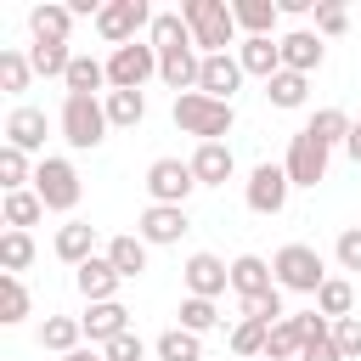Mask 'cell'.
<instances>
[{
	"label": "cell",
	"instance_id": "cell-41",
	"mask_svg": "<svg viewBox=\"0 0 361 361\" xmlns=\"http://www.w3.org/2000/svg\"><path fill=\"white\" fill-rule=\"evenodd\" d=\"M175 316H180V327H186V333H197V338L220 327V305H214V299H192V293H186Z\"/></svg>",
	"mask_w": 361,
	"mask_h": 361
},
{
	"label": "cell",
	"instance_id": "cell-48",
	"mask_svg": "<svg viewBox=\"0 0 361 361\" xmlns=\"http://www.w3.org/2000/svg\"><path fill=\"white\" fill-rule=\"evenodd\" d=\"M299 361H344V355H338V344H333V333H322V338H305V350H299Z\"/></svg>",
	"mask_w": 361,
	"mask_h": 361
},
{
	"label": "cell",
	"instance_id": "cell-47",
	"mask_svg": "<svg viewBox=\"0 0 361 361\" xmlns=\"http://www.w3.org/2000/svg\"><path fill=\"white\" fill-rule=\"evenodd\" d=\"M102 361H147V344H141V333H118L113 344H102Z\"/></svg>",
	"mask_w": 361,
	"mask_h": 361
},
{
	"label": "cell",
	"instance_id": "cell-24",
	"mask_svg": "<svg viewBox=\"0 0 361 361\" xmlns=\"http://www.w3.org/2000/svg\"><path fill=\"white\" fill-rule=\"evenodd\" d=\"M107 259H113V271L124 276V282H135V276H147V243L135 237V231H124V237H107V248H102Z\"/></svg>",
	"mask_w": 361,
	"mask_h": 361
},
{
	"label": "cell",
	"instance_id": "cell-42",
	"mask_svg": "<svg viewBox=\"0 0 361 361\" xmlns=\"http://www.w3.org/2000/svg\"><path fill=\"white\" fill-rule=\"evenodd\" d=\"M0 265H6V276H23L34 265V237L28 231H6L0 237Z\"/></svg>",
	"mask_w": 361,
	"mask_h": 361
},
{
	"label": "cell",
	"instance_id": "cell-29",
	"mask_svg": "<svg viewBox=\"0 0 361 361\" xmlns=\"http://www.w3.org/2000/svg\"><path fill=\"white\" fill-rule=\"evenodd\" d=\"M102 107H107V124L113 130H135L147 118V90H107Z\"/></svg>",
	"mask_w": 361,
	"mask_h": 361
},
{
	"label": "cell",
	"instance_id": "cell-19",
	"mask_svg": "<svg viewBox=\"0 0 361 361\" xmlns=\"http://www.w3.org/2000/svg\"><path fill=\"white\" fill-rule=\"evenodd\" d=\"M51 248H56V259L62 265H85V259H96V226L90 220H68V226H56V237H51Z\"/></svg>",
	"mask_w": 361,
	"mask_h": 361
},
{
	"label": "cell",
	"instance_id": "cell-26",
	"mask_svg": "<svg viewBox=\"0 0 361 361\" xmlns=\"http://www.w3.org/2000/svg\"><path fill=\"white\" fill-rule=\"evenodd\" d=\"M39 350H56V355L85 350V327H79V316H45V322H39Z\"/></svg>",
	"mask_w": 361,
	"mask_h": 361
},
{
	"label": "cell",
	"instance_id": "cell-5",
	"mask_svg": "<svg viewBox=\"0 0 361 361\" xmlns=\"http://www.w3.org/2000/svg\"><path fill=\"white\" fill-rule=\"evenodd\" d=\"M34 192H39V203H45L51 214H73V209H79V197H85V180H79L73 158L45 152V158H39V169H34Z\"/></svg>",
	"mask_w": 361,
	"mask_h": 361
},
{
	"label": "cell",
	"instance_id": "cell-43",
	"mask_svg": "<svg viewBox=\"0 0 361 361\" xmlns=\"http://www.w3.org/2000/svg\"><path fill=\"white\" fill-rule=\"evenodd\" d=\"M243 305V316L248 322H265V327H276L288 310H282V288H271V293H254V299H237Z\"/></svg>",
	"mask_w": 361,
	"mask_h": 361
},
{
	"label": "cell",
	"instance_id": "cell-1",
	"mask_svg": "<svg viewBox=\"0 0 361 361\" xmlns=\"http://www.w3.org/2000/svg\"><path fill=\"white\" fill-rule=\"evenodd\" d=\"M180 17H186V28H192V39H197L203 56H220V51L243 45L237 17H231L226 0H180Z\"/></svg>",
	"mask_w": 361,
	"mask_h": 361
},
{
	"label": "cell",
	"instance_id": "cell-22",
	"mask_svg": "<svg viewBox=\"0 0 361 361\" xmlns=\"http://www.w3.org/2000/svg\"><path fill=\"white\" fill-rule=\"evenodd\" d=\"M271 288H276L271 259H259V254H237L231 259V293L237 299H254V293H271Z\"/></svg>",
	"mask_w": 361,
	"mask_h": 361
},
{
	"label": "cell",
	"instance_id": "cell-37",
	"mask_svg": "<svg viewBox=\"0 0 361 361\" xmlns=\"http://www.w3.org/2000/svg\"><path fill=\"white\" fill-rule=\"evenodd\" d=\"M316 310H322L327 322H344V316L355 310V288H350L344 276H327V282H322V293H316Z\"/></svg>",
	"mask_w": 361,
	"mask_h": 361
},
{
	"label": "cell",
	"instance_id": "cell-11",
	"mask_svg": "<svg viewBox=\"0 0 361 361\" xmlns=\"http://www.w3.org/2000/svg\"><path fill=\"white\" fill-rule=\"evenodd\" d=\"M186 231H192V220H186V209H175V203H147L141 220H135V237H141L147 248H169V243H180Z\"/></svg>",
	"mask_w": 361,
	"mask_h": 361
},
{
	"label": "cell",
	"instance_id": "cell-49",
	"mask_svg": "<svg viewBox=\"0 0 361 361\" xmlns=\"http://www.w3.org/2000/svg\"><path fill=\"white\" fill-rule=\"evenodd\" d=\"M316 6H322V0H276L282 17H305V11H316Z\"/></svg>",
	"mask_w": 361,
	"mask_h": 361
},
{
	"label": "cell",
	"instance_id": "cell-40",
	"mask_svg": "<svg viewBox=\"0 0 361 361\" xmlns=\"http://www.w3.org/2000/svg\"><path fill=\"white\" fill-rule=\"evenodd\" d=\"M34 169H39V164H28V152L0 147V186H6V192H28V186H34Z\"/></svg>",
	"mask_w": 361,
	"mask_h": 361
},
{
	"label": "cell",
	"instance_id": "cell-39",
	"mask_svg": "<svg viewBox=\"0 0 361 361\" xmlns=\"http://www.w3.org/2000/svg\"><path fill=\"white\" fill-rule=\"evenodd\" d=\"M34 85V62H28V51H0V90L6 96H23Z\"/></svg>",
	"mask_w": 361,
	"mask_h": 361
},
{
	"label": "cell",
	"instance_id": "cell-31",
	"mask_svg": "<svg viewBox=\"0 0 361 361\" xmlns=\"http://www.w3.org/2000/svg\"><path fill=\"white\" fill-rule=\"evenodd\" d=\"M265 102H271V107H282V113H293V107H305V102H310V79L282 68L276 79H265Z\"/></svg>",
	"mask_w": 361,
	"mask_h": 361
},
{
	"label": "cell",
	"instance_id": "cell-21",
	"mask_svg": "<svg viewBox=\"0 0 361 361\" xmlns=\"http://www.w3.org/2000/svg\"><path fill=\"white\" fill-rule=\"evenodd\" d=\"M231 17H237V34L243 39H276V0H231Z\"/></svg>",
	"mask_w": 361,
	"mask_h": 361
},
{
	"label": "cell",
	"instance_id": "cell-10",
	"mask_svg": "<svg viewBox=\"0 0 361 361\" xmlns=\"http://www.w3.org/2000/svg\"><path fill=\"white\" fill-rule=\"evenodd\" d=\"M327 158H333V147L316 141L310 130H299V135H288V158H282V169H288L293 186H316V180H327Z\"/></svg>",
	"mask_w": 361,
	"mask_h": 361
},
{
	"label": "cell",
	"instance_id": "cell-33",
	"mask_svg": "<svg viewBox=\"0 0 361 361\" xmlns=\"http://www.w3.org/2000/svg\"><path fill=\"white\" fill-rule=\"evenodd\" d=\"M152 355L158 361H203V338L186 333V327H164L158 344H152Z\"/></svg>",
	"mask_w": 361,
	"mask_h": 361
},
{
	"label": "cell",
	"instance_id": "cell-15",
	"mask_svg": "<svg viewBox=\"0 0 361 361\" xmlns=\"http://www.w3.org/2000/svg\"><path fill=\"white\" fill-rule=\"evenodd\" d=\"M118 271H113V259L107 254H96V259H85L79 271H73V288H79V299L85 305H107V299H118Z\"/></svg>",
	"mask_w": 361,
	"mask_h": 361
},
{
	"label": "cell",
	"instance_id": "cell-3",
	"mask_svg": "<svg viewBox=\"0 0 361 361\" xmlns=\"http://www.w3.org/2000/svg\"><path fill=\"white\" fill-rule=\"evenodd\" d=\"M56 130H62V141L73 147V152H96L102 141H107V107H102V96H62V113H56Z\"/></svg>",
	"mask_w": 361,
	"mask_h": 361
},
{
	"label": "cell",
	"instance_id": "cell-36",
	"mask_svg": "<svg viewBox=\"0 0 361 361\" xmlns=\"http://www.w3.org/2000/svg\"><path fill=\"white\" fill-rule=\"evenodd\" d=\"M28 316H34L28 282H23V276H0V322H6V327H17V322H28Z\"/></svg>",
	"mask_w": 361,
	"mask_h": 361
},
{
	"label": "cell",
	"instance_id": "cell-51",
	"mask_svg": "<svg viewBox=\"0 0 361 361\" xmlns=\"http://www.w3.org/2000/svg\"><path fill=\"white\" fill-rule=\"evenodd\" d=\"M62 361H102V350H73V355H62Z\"/></svg>",
	"mask_w": 361,
	"mask_h": 361
},
{
	"label": "cell",
	"instance_id": "cell-30",
	"mask_svg": "<svg viewBox=\"0 0 361 361\" xmlns=\"http://www.w3.org/2000/svg\"><path fill=\"white\" fill-rule=\"evenodd\" d=\"M0 220H6V231H28V226H39L45 220V203H39V192L28 186V192H6V203H0Z\"/></svg>",
	"mask_w": 361,
	"mask_h": 361
},
{
	"label": "cell",
	"instance_id": "cell-32",
	"mask_svg": "<svg viewBox=\"0 0 361 361\" xmlns=\"http://www.w3.org/2000/svg\"><path fill=\"white\" fill-rule=\"evenodd\" d=\"M231 355H243V361H265V344H271V327L265 322H248V316H237V327H231Z\"/></svg>",
	"mask_w": 361,
	"mask_h": 361
},
{
	"label": "cell",
	"instance_id": "cell-6",
	"mask_svg": "<svg viewBox=\"0 0 361 361\" xmlns=\"http://www.w3.org/2000/svg\"><path fill=\"white\" fill-rule=\"evenodd\" d=\"M152 6L147 0H107L102 6V17H96V34L118 51V45H130V39H141V28H152Z\"/></svg>",
	"mask_w": 361,
	"mask_h": 361
},
{
	"label": "cell",
	"instance_id": "cell-16",
	"mask_svg": "<svg viewBox=\"0 0 361 361\" xmlns=\"http://www.w3.org/2000/svg\"><path fill=\"white\" fill-rule=\"evenodd\" d=\"M186 164H192L197 186H226V180L237 175V158H231V147H226V141H197Z\"/></svg>",
	"mask_w": 361,
	"mask_h": 361
},
{
	"label": "cell",
	"instance_id": "cell-12",
	"mask_svg": "<svg viewBox=\"0 0 361 361\" xmlns=\"http://www.w3.org/2000/svg\"><path fill=\"white\" fill-rule=\"evenodd\" d=\"M180 282H186L192 299H220V293L231 288V265H226L220 254H192V259L180 265Z\"/></svg>",
	"mask_w": 361,
	"mask_h": 361
},
{
	"label": "cell",
	"instance_id": "cell-28",
	"mask_svg": "<svg viewBox=\"0 0 361 361\" xmlns=\"http://www.w3.org/2000/svg\"><path fill=\"white\" fill-rule=\"evenodd\" d=\"M68 96H107L102 85H107V62H96V56H85V51H73V68H68Z\"/></svg>",
	"mask_w": 361,
	"mask_h": 361
},
{
	"label": "cell",
	"instance_id": "cell-34",
	"mask_svg": "<svg viewBox=\"0 0 361 361\" xmlns=\"http://www.w3.org/2000/svg\"><path fill=\"white\" fill-rule=\"evenodd\" d=\"M28 62H34L39 79H68L73 51H68V45H51V39H34V45H28Z\"/></svg>",
	"mask_w": 361,
	"mask_h": 361
},
{
	"label": "cell",
	"instance_id": "cell-17",
	"mask_svg": "<svg viewBox=\"0 0 361 361\" xmlns=\"http://www.w3.org/2000/svg\"><path fill=\"white\" fill-rule=\"evenodd\" d=\"M197 73H203V51H197V45H180V51H164V56H158V79H164L175 96L197 90Z\"/></svg>",
	"mask_w": 361,
	"mask_h": 361
},
{
	"label": "cell",
	"instance_id": "cell-44",
	"mask_svg": "<svg viewBox=\"0 0 361 361\" xmlns=\"http://www.w3.org/2000/svg\"><path fill=\"white\" fill-rule=\"evenodd\" d=\"M316 34H322V39H338V34H350V11H344L338 0H322V6H316Z\"/></svg>",
	"mask_w": 361,
	"mask_h": 361
},
{
	"label": "cell",
	"instance_id": "cell-35",
	"mask_svg": "<svg viewBox=\"0 0 361 361\" xmlns=\"http://www.w3.org/2000/svg\"><path fill=\"white\" fill-rule=\"evenodd\" d=\"M305 130H310V135H316V141H327V147H344V141H350V130H355V124H350V113H344V107H316V113H310V124H305Z\"/></svg>",
	"mask_w": 361,
	"mask_h": 361
},
{
	"label": "cell",
	"instance_id": "cell-8",
	"mask_svg": "<svg viewBox=\"0 0 361 361\" xmlns=\"http://www.w3.org/2000/svg\"><path fill=\"white\" fill-rule=\"evenodd\" d=\"M141 186H147V203H175V209H186V197L197 192V175H192V164H180V158H152Z\"/></svg>",
	"mask_w": 361,
	"mask_h": 361
},
{
	"label": "cell",
	"instance_id": "cell-9",
	"mask_svg": "<svg viewBox=\"0 0 361 361\" xmlns=\"http://www.w3.org/2000/svg\"><path fill=\"white\" fill-rule=\"evenodd\" d=\"M288 192H293V180H288L282 164H254L248 180H243V203L254 214H282L288 209Z\"/></svg>",
	"mask_w": 361,
	"mask_h": 361
},
{
	"label": "cell",
	"instance_id": "cell-46",
	"mask_svg": "<svg viewBox=\"0 0 361 361\" xmlns=\"http://www.w3.org/2000/svg\"><path fill=\"white\" fill-rule=\"evenodd\" d=\"M333 259H338V271H361V226H344V231H338Z\"/></svg>",
	"mask_w": 361,
	"mask_h": 361
},
{
	"label": "cell",
	"instance_id": "cell-4",
	"mask_svg": "<svg viewBox=\"0 0 361 361\" xmlns=\"http://www.w3.org/2000/svg\"><path fill=\"white\" fill-rule=\"evenodd\" d=\"M271 271H276V288L282 293H322V282H327V265H322V254L310 248V243H282L276 254H271Z\"/></svg>",
	"mask_w": 361,
	"mask_h": 361
},
{
	"label": "cell",
	"instance_id": "cell-27",
	"mask_svg": "<svg viewBox=\"0 0 361 361\" xmlns=\"http://www.w3.org/2000/svg\"><path fill=\"white\" fill-rule=\"evenodd\" d=\"M147 45L164 56V51H180V45H197V39H192V28H186V17H180V11H158V17H152V28H147Z\"/></svg>",
	"mask_w": 361,
	"mask_h": 361
},
{
	"label": "cell",
	"instance_id": "cell-23",
	"mask_svg": "<svg viewBox=\"0 0 361 361\" xmlns=\"http://www.w3.org/2000/svg\"><path fill=\"white\" fill-rule=\"evenodd\" d=\"M73 23H79V17H73L62 0H45V6H34V11H28V34H34V39H51V45H68Z\"/></svg>",
	"mask_w": 361,
	"mask_h": 361
},
{
	"label": "cell",
	"instance_id": "cell-2",
	"mask_svg": "<svg viewBox=\"0 0 361 361\" xmlns=\"http://www.w3.org/2000/svg\"><path fill=\"white\" fill-rule=\"evenodd\" d=\"M175 130H186L197 141H226L237 130V107L231 102H214L203 90H186V96H175Z\"/></svg>",
	"mask_w": 361,
	"mask_h": 361
},
{
	"label": "cell",
	"instance_id": "cell-13",
	"mask_svg": "<svg viewBox=\"0 0 361 361\" xmlns=\"http://www.w3.org/2000/svg\"><path fill=\"white\" fill-rule=\"evenodd\" d=\"M276 45H282V68H288V73H305V79H310V73L322 68V56H327V39H322L316 28H288Z\"/></svg>",
	"mask_w": 361,
	"mask_h": 361
},
{
	"label": "cell",
	"instance_id": "cell-18",
	"mask_svg": "<svg viewBox=\"0 0 361 361\" xmlns=\"http://www.w3.org/2000/svg\"><path fill=\"white\" fill-rule=\"evenodd\" d=\"M45 113L39 107H11V118H6V147H17V152H45Z\"/></svg>",
	"mask_w": 361,
	"mask_h": 361
},
{
	"label": "cell",
	"instance_id": "cell-52",
	"mask_svg": "<svg viewBox=\"0 0 361 361\" xmlns=\"http://www.w3.org/2000/svg\"><path fill=\"white\" fill-rule=\"evenodd\" d=\"M265 361H271V355H265Z\"/></svg>",
	"mask_w": 361,
	"mask_h": 361
},
{
	"label": "cell",
	"instance_id": "cell-25",
	"mask_svg": "<svg viewBox=\"0 0 361 361\" xmlns=\"http://www.w3.org/2000/svg\"><path fill=\"white\" fill-rule=\"evenodd\" d=\"M237 62H243L248 79H276L282 73V45L276 39H243L237 45Z\"/></svg>",
	"mask_w": 361,
	"mask_h": 361
},
{
	"label": "cell",
	"instance_id": "cell-38",
	"mask_svg": "<svg viewBox=\"0 0 361 361\" xmlns=\"http://www.w3.org/2000/svg\"><path fill=\"white\" fill-rule=\"evenodd\" d=\"M299 350H305V327H299V316H282V322L271 327L265 355H271V361H299Z\"/></svg>",
	"mask_w": 361,
	"mask_h": 361
},
{
	"label": "cell",
	"instance_id": "cell-45",
	"mask_svg": "<svg viewBox=\"0 0 361 361\" xmlns=\"http://www.w3.org/2000/svg\"><path fill=\"white\" fill-rule=\"evenodd\" d=\"M333 344H338V355H344V361H361V316L333 322Z\"/></svg>",
	"mask_w": 361,
	"mask_h": 361
},
{
	"label": "cell",
	"instance_id": "cell-50",
	"mask_svg": "<svg viewBox=\"0 0 361 361\" xmlns=\"http://www.w3.org/2000/svg\"><path fill=\"white\" fill-rule=\"evenodd\" d=\"M344 152H350V164H361V124L350 130V141H344Z\"/></svg>",
	"mask_w": 361,
	"mask_h": 361
},
{
	"label": "cell",
	"instance_id": "cell-20",
	"mask_svg": "<svg viewBox=\"0 0 361 361\" xmlns=\"http://www.w3.org/2000/svg\"><path fill=\"white\" fill-rule=\"evenodd\" d=\"M79 327H85V338L102 350V344H113L118 333H130V310H124L118 299H107V305H90V310L79 316Z\"/></svg>",
	"mask_w": 361,
	"mask_h": 361
},
{
	"label": "cell",
	"instance_id": "cell-7",
	"mask_svg": "<svg viewBox=\"0 0 361 361\" xmlns=\"http://www.w3.org/2000/svg\"><path fill=\"white\" fill-rule=\"evenodd\" d=\"M147 79H158V51L147 39H130L107 56V90H141Z\"/></svg>",
	"mask_w": 361,
	"mask_h": 361
},
{
	"label": "cell",
	"instance_id": "cell-14",
	"mask_svg": "<svg viewBox=\"0 0 361 361\" xmlns=\"http://www.w3.org/2000/svg\"><path fill=\"white\" fill-rule=\"evenodd\" d=\"M243 62H237V51H220V56H203V73H197V90L203 96H214V102H231L237 90H243Z\"/></svg>",
	"mask_w": 361,
	"mask_h": 361
}]
</instances>
